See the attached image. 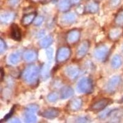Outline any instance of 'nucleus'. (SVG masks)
Segmentation results:
<instances>
[{"label":"nucleus","mask_w":123,"mask_h":123,"mask_svg":"<svg viewBox=\"0 0 123 123\" xmlns=\"http://www.w3.org/2000/svg\"><path fill=\"white\" fill-rule=\"evenodd\" d=\"M109 54V49L105 45H100L95 49L94 55L97 60H105Z\"/></svg>","instance_id":"6"},{"label":"nucleus","mask_w":123,"mask_h":123,"mask_svg":"<svg viewBox=\"0 0 123 123\" xmlns=\"http://www.w3.org/2000/svg\"><path fill=\"white\" fill-rule=\"evenodd\" d=\"M60 114V110L56 108H48L44 110L41 113V115L43 117L47 118V119H52L58 117Z\"/></svg>","instance_id":"8"},{"label":"nucleus","mask_w":123,"mask_h":123,"mask_svg":"<svg viewBox=\"0 0 123 123\" xmlns=\"http://www.w3.org/2000/svg\"><path fill=\"white\" fill-rule=\"evenodd\" d=\"M77 88L80 92L89 94L93 91V84L89 78H84L79 81Z\"/></svg>","instance_id":"2"},{"label":"nucleus","mask_w":123,"mask_h":123,"mask_svg":"<svg viewBox=\"0 0 123 123\" xmlns=\"http://www.w3.org/2000/svg\"><path fill=\"white\" fill-rule=\"evenodd\" d=\"M119 3H120V0H111V4L113 7L117 6Z\"/></svg>","instance_id":"34"},{"label":"nucleus","mask_w":123,"mask_h":123,"mask_svg":"<svg viewBox=\"0 0 123 123\" xmlns=\"http://www.w3.org/2000/svg\"><path fill=\"white\" fill-rule=\"evenodd\" d=\"M53 42V38L51 36H48L46 38H44L42 41H41L40 44L41 47L43 48H46L49 47L51 44Z\"/></svg>","instance_id":"24"},{"label":"nucleus","mask_w":123,"mask_h":123,"mask_svg":"<svg viewBox=\"0 0 123 123\" xmlns=\"http://www.w3.org/2000/svg\"><path fill=\"white\" fill-rule=\"evenodd\" d=\"M71 53V50L68 47L63 46V47L59 48L57 52V55H56L57 61L59 63L67 61L70 57Z\"/></svg>","instance_id":"4"},{"label":"nucleus","mask_w":123,"mask_h":123,"mask_svg":"<svg viewBox=\"0 0 123 123\" xmlns=\"http://www.w3.org/2000/svg\"><path fill=\"white\" fill-rule=\"evenodd\" d=\"M80 31L79 30L73 29L72 30L70 31L66 36V39L67 41L69 44H73L76 43L79 41L80 38Z\"/></svg>","instance_id":"9"},{"label":"nucleus","mask_w":123,"mask_h":123,"mask_svg":"<svg viewBox=\"0 0 123 123\" xmlns=\"http://www.w3.org/2000/svg\"><path fill=\"white\" fill-rule=\"evenodd\" d=\"M122 33H123V30L121 29V27L113 28L110 31L108 37H109L110 39H111V40H117V39L120 38Z\"/></svg>","instance_id":"16"},{"label":"nucleus","mask_w":123,"mask_h":123,"mask_svg":"<svg viewBox=\"0 0 123 123\" xmlns=\"http://www.w3.org/2000/svg\"><path fill=\"white\" fill-rule=\"evenodd\" d=\"M37 58V54L35 50H28L24 54V59L27 62H32Z\"/></svg>","instance_id":"19"},{"label":"nucleus","mask_w":123,"mask_h":123,"mask_svg":"<svg viewBox=\"0 0 123 123\" xmlns=\"http://www.w3.org/2000/svg\"></svg>","instance_id":"39"},{"label":"nucleus","mask_w":123,"mask_h":123,"mask_svg":"<svg viewBox=\"0 0 123 123\" xmlns=\"http://www.w3.org/2000/svg\"><path fill=\"white\" fill-rule=\"evenodd\" d=\"M21 53L19 52H15L10 55L9 60L10 63L11 64L16 65L19 63V62L21 60Z\"/></svg>","instance_id":"21"},{"label":"nucleus","mask_w":123,"mask_h":123,"mask_svg":"<svg viewBox=\"0 0 123 123\" xmlns=\"http://www.w3.org/2000/svg\"><path fill=\"white\" fill-rule=\"evenodd\" d=\"M7 2H8V4L10 6L14 7V6H17V4L19 3L20 0H8Z\"/></svg>","instance_id":"32"},{"label":"nucleus","mask_w":123,"mask_h":123,"mask_svg":"<svg viewBox=\"0 0 123 123\" xmlns=\"http://www.w3.org/2000/svg\"></svg>","instance_id":"38"},{"label":"nucleus","mask_w":123,"mask_h":123,"mask_svg":"<svg viewBox=\"0 0 123 123\" xmlns=\"http://www.w3.org/2000/svg\"><path fill=\"white\" fill-rule=\"evenodd\" d=\"M11 37L14 40L19 41L21 40L22 33L21 30L18 27V25L15 24H13L11 25Z\"/></svg>","instance_id":"11"},{"label":"nucleus","mask_w":123,"mask_h":123,"mask_svg":"<svg viewBox=\"0 0 123 123\" xmlns=\"http://www.w3.org/2000/svg\"><path fill=\"white\" fill-rule=\"evenodd\" d=\"M43 22V18L41 16H39V17H37L35 18V21H34V24L36 26H39L41 24H42Z\"/></svg>","instance_id":"30"},{"label":"nucleus","mask_w":123,"mask_h":123,"mask_svg":"<svg viewBox=\"0 0 123 123\" xmlns=\"http://www.w3.org/2000/svg\"><path fill=\"white\" fill-rule=\"evenodd\" d=\"M4 72H3V68H1V80H3V76H4Z\"/></svg>","instance_id":"37"},{"label":"nucleus","mask_w":123,"mask_h":123,"mask_svg":"<svg viewBox=\"0 0 123 123\" xmlns=\"http://www.w3.org/2000/svg\"><path fill=\"white\" fill-rule=\"evenodd\" d=\"M115 24L120 27H123V10L117 13L115 17Z\"/></svg>","instance_id":"25"},{"label":"nucleus","mask_w":123,"mask_h":123,"mask_svg":"<svg viewBox=\"0 0 123 123\" xmlns=\"http://www.w3.org/2000/svg\"><path fill=\"white\" fill-rule=\"evenodd\" d=\"M25 117L27 123H35L37 121V116L34 114V112L26 111L25 113Z\"/></svg>","instance_id":"23"},{"label":"nucleus","mask_w":123,"mask_h":123,"mask_svg":"<svg viewBox=\"0 0 123 123\" xmlns=\"http://www.w3.org/2000/svg\"><path fill=\"white\" fill-rule=\"evenodd\" d=\"M98 11V4L96 2L94 1H90L88 4H87L85 7V11L86 12L91 13V14L97 12Z\"/></svg>","instance_id":"18"},{"label":"nucleus","mask_w":123,"mask_h":123,"mask_svg":"<svg viewBox=\"0 0 123 123\" xmlns=\"http://www.w3.org/2000/svg\"><path fill=\"white\" fill-rule=\"evenodd\" d=\"M6 49H7V46H6V43L1 38L0 40V52H1V54H3L6 50Z\"/></svg>","instance_id":"29"},{"label":"nucleus","mask_w":123,"mask_h":123,"mask_svg":"<svg viewBox=\"0 0 123 123\" xmlns=\"http://www.w3.org/2000/svg\"><path fill=\"white\" fill-rule=\"evenodd\" d=\"M67 76L71 80H74L78 76L80 73V70L77 67L74 65L68 66L65 70Z\"/></svg>","instance_id":"10"},{"label":"nucleus","mask_w":123,"mask_h":123,"mask_svg":"<svg viewBox=\"0 0 123 123\" xmlns=\"http://www.w3.org/2000/svg\"><path fill=\"white\" fill-rule=\"evenodd\" d=\"M37 16V13L31 12L25 15L21 20V24L23 26H28L35 20Z\"/></svg>","instance_id":"13"},{"label":"nucleus","mask_w":123,"mask_h":123,"mask_svg":"<svg viewBox=\"0 0 123 123\" xmlns=\"http://www.w3.org/2000/svg\"><path fill=\"white\" fill-rule=\"evenodd\" d=\"M14 18V14L11 12H4L0 15V20L3 24H9Z\"/></svg>","instance_id":"14"},{"label":"nucleus","mask_w":123,"mask_h":123,"mask_svg":"<svg viewBox=\"0 0 123 123\" xmlns=\"http://www.w3.org/2000/svg\"><path fill=\"white\" fill-rule=\"evenodd\" d=\"M50 67V63H48L44 65L42 70H41V76L44 78H47L49 76V69Z\"/></svg>","instance_id":"26"},{"label":"nucleus","mask_w":123,"mask_h":123,"mask_svg":"<svg viewBox=\"0 0 123 123\" xmlns=\"http://www.w3.org/2000/svg\"><path fill=\"white\" fill-rule=\"evenodd\" d=\"M80 0H71V2L74 4H77L80 2Z\"/></svg>","instance_id":"36"},{"label":"nucleus","mask_w":123,"mask_h":123,"mask_svg":"<svg viewBox=\"0 0 123 123\" xmlns=\"http://www.w3.org/2000/svg\"><path fill=\"white\" fill-rule=\"evenodd\" d=\"M59 98V95L55 92H52L48 95V100L50 102H54L57 100Z\"/></svg>","instance_id":"27"},{"label":"nucleus","mask_w":123,"mask_h":123,"mask_svg":"<svg viewBox=\"0 0 123 123\" xmlns=\"http://www.w3.org/2000/svg\"><path fill=\"white\" fill-rule=\"evenodd\" d=\"M110 102V100L107 98H104L102 99L97 100V102H94V104L91 105V109L92 111H98L104 110L105 107H106Z\"/></svg>","instance_id":"7"},{"label":"nucleus","mask_w":123,"mask_h":123,"mask_svg":"<svg viewBox=\"0 0 123 123\" xmlns=\"http://www.w3.org/2000/svg\"><path fill=\"white\" fill-rule=\"evenodd\" d=\"M121 83V79L119 76L112 77L106 85V91L108 93H114L116 92Z\"/></svg>","instance_id":"3"},{"label":"nucleus","mask_w":123,"mask_h":123,"mask_svg":"<svg viewBox=\"0 0 123 123\" xmlns=\"http://www.w3.org/2000/svg\"><path fill=\"white\" fill-rule=\"evenodd\" d=\"M82 100L80 98H75L70 100L68 104V108L72 111H78L82 106Z\"/></svg>","instance_id":"12"},{"label":"nucleus","mask_w":123,"mask_h":123,"mask_svg":"<svg viewBox=\"0 0 123 123\" xmlns=\"http://www.w3.org/2000/svg\"><path fill=\"white\" fill-rule=\"evenodd\" d=\"M76 19L75 14L71 12L66 13L62 17V22L67 25H70L75 22Z\"/></svg>","instance_id":"15"},{"label":"nucleus","mask_w":123,"mask_h":123,"mask_svg":"<svg viewBox=\"0 0 123 123\" xmlns=\"http://www.w3.org/2000/svg\"><path fill=\"white\" fill-rule=\"evenodd\" d=\"M39 68L36 65L28 66L23 73L22 77L24 81L29 84H35L39 76Z\"/></svg>","instance_id":"1"},{"label":"nucleus","mask_w":123,"mask_h":123,"mask_svg":"<svg viewBox=\"0 0 123 123\" xmlns=\"http://www.w3.org/2000/svg\"><path fill=\"white\" fill-rule=\"evenodd\" d=\"M74 94L73 89L70 86H65L60 91V97L62 99H67Z\"/></svg>","instance_id":"17"},{"label":"nucleus","mask_w":123,"mask_h":123,"mask_svg":"<svg viewBox=\"0 0 123 123\" xmlns=\"http://www.w3.org/2000/svg\"><path fill=\"white\" fill-rule=\"evenodd\" d=\"M122 65V59L118 55H116L111 60V67L113 68H118Z\"/></svg>","instance_id":"22"},{"label":"nucleus","mask_w":123,"mask_h":123,"mask_svg":"<svg viewBox=\"0 0 123 123\" xmlns=\"http://www.w3.org/2000/svg\"><path fill=\"white\" fill-rule=\"evenodd\" d=\"M39 107L36 104H31V105H28L26 108V111H31V112H36L38 110Z\"/></svg>","instance_id":"28"},{"label":"nucleus","mask_w":123,"mask_h":123,"mask_svg":"<svg viewBox=\"0 0 123 123\" xmlns=\"http://www.w3.org/2000/svg\"><path fill=\"white\" fill-rule=\"evenodd\" d=\"M89 46V42L87 41H83V42H81L76 49V56L77 59H80L84 57L88 52Z\"/></svg>","instance_id":"5"},{"label":"nucleus","mask_w":123,"mask_h":123,"mask_svg":"<svg viewBox=\"0 0 123 123\" xmlns=\"http://www.w3.org/2000/svg\"><path fill=\"white\" fill-rule=\"evenodd\" d=\"M57 7L61 11H67L71 7V3L68 0H60L58 3Z\"/></svg>","instance_id":"20"},{"label":"nucleus","mask_w":123,"mask_h":123,"mask_svg":"<svg viewBox=\"0 0 123 123\" xmlns=\"http://www.w3.org/2000/svg\"><path fill=\"white\" fill-rule=\"evenodd\" d=\"M46 54L48 56V58L49 59H51L53 56V49L52 48H49L46 50Z\"/></svg>","instance_id":"33"},{"label":"nucleus","mask_w":123,"mask_h":123,"mask_svg":"<svg viewBox=\"0 0 123 123\" xmlns=\"http://www.w3.org/2000/svg\"><path fill=\"white\" fill-rule=\"evenodd\" d=\"M11 123H20V119H17V118H15V119H13L11 121Z\"/></svg>","instance_id":"35"},{"label":"nucleus","mask_w":123,"mask_h":123,"mask_svg":"<svg viewBox=\"0 0 123 123\" xmlns=\"http://www.w3.org/2000/svg\"><path fill=\"white\" fill-rule=\"evenodd\" d=\"M14 110H15V108H14V107H13L12 108V109H11V110L10 111L9 113L7 114V115H6V116H5V117H4V119H3V120L1 121V122H3L4 120H7V119H9L10 117H11L12 116V115H13V113H14Z\"/></svg>","instance_id":"31"}]
</instances>
